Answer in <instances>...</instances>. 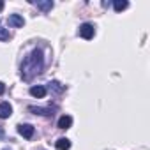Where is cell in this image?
<instances>
[{"instance_id": "16", "label": "cell", "mask_w": 150, "mask_h": 150, "mask_svg": "<svg viewBox=\"0 0 150 150\" xmlns=\"http://www.w3.org/2000/svg\"><path fill=\"white\" fill-rule=\"evenodd\" d=\"M4 9V2H2V0H0V11H2Z\"/></svg>"}, {"instance_id": "14", "label": "cell", "mask_w": 150, "mask_h": 150, "mask_svg": "<svg viewBox=\"0 0 150 150\" xmlns=\"http://www.w3.org/2000/svg\"><path fill=\"white\" fill-rule=\"evenodd\" d=\"M4 92H6V85H4V83H2V81H0V96H2V94H4Z\"/></svg>"}, {"instance_id": "4", "label": "cell", "mask_w": 150, "mask_h": 150, "mask_svg": "<svg viewBox=\"0 0 150 150\" xmlns=\"http://www.w3.org/2000/svg\"><path fill=\"white\" fill-rule=\"evenodd\" d=\"M13 113V106L9 103H0V118H9Z\"/></svg>"}, {"instance_id": "11", "label": "cell", "mask_w": 150, "mask_h": 150, "mask_svg": "<svg viewBox=\"0 0 150 150\" xmlns=\"http://www.w3.org/2000/svg\"><path fill=\"white\" fill-rule=\"evenodd\" d=\"M127 2H125V0H115V2H113V7H115V11L117 13H122L124 9H127Z\"/></svg>"}, {"instance_id": "5", "label": "cell", "mask_w": 150, "mask_h": 150, "mask_svg": "<svg viewBox=\"0 0 150 150\" xmlns=\"http://www.w3.org/2000/svg\"><path fill=\"white\" fill-rule=\"evenodd\" d=\"M9 25H11V27L20 28V27H23V25H25V20H23L20 14H11V16H9Z\"/></svg>"}, {"instance_id": "2", "label": "cell", "mask_w": 150, "mask_h": 150, "mask_svg": "<svg viewBox=\"0 0 150 150\" xmlns=\"http://www.w3.org/2000/svg\"><path fill=\"white\" fill-rule=\"evenodd\" d=\"M94 34H96L94 25H90V23H83V25L80 27V35H81L83 39H92Z\"/></svg>"}, {"instance_id": "9", "label": "cell", "mask_w": 150, "mask_h": 150, "mask_svg": "<svg viewBox=\"0 0 150 150\" xmlns=\"http://www.w3.org/2000/svg\"><path fill=\"white\" fill-rule=\"evenodd\" d=\"M69 148H71V141L67 138L57 139V150H69Z\"/></svg>"}, {"instance_id": "3", "label": "cell", "mask_w": 150, "mask_h": 150, "mask_svg": "<svg viewBox=\"0 0 150 150\" xmlns=\"http://www.w3.org/2000/svg\"><path fill=\"white\" fill-rule=\"evenodd\" d=\"M18 132H20L23 138L30 139V138L34 136V125H30V124H20V125H18Z\"/></svg>"}, {"instance_id": "6", "label": "cell", "mask_w": 150, "mask_h": 150, "mask_svg": "<svg viewBox=\"0 0 150 150\" xmlns=\"http://www.w3.org/2000/svg\"><path fill=\"white\" fill-rule=\"evenodd\" d=\"M30 96H32V97H39V99H41V97H44V96H46V88H44V87H41V85L32 87V88H30Z\"/></svg>"}, {"instance_id": "10", "label": "cell", "mask_w": 150, "mask_h": 150, "mask_svg": "<svg viewBox=\"0 0 150 150\" xmlns=\"http://www.w3.org/2000/svg\"><path fill=\"white\" fill-rule=\"evenodd\" d=\"M35 6H37L41 11L48 13V11H51V7H53V2H51V0H48V2H39V0H37V2H35Z\"/></svg>"}, {"instance_id": "1", "label": "cell", "mask_w": 150, "mask_h": 150, "mask_svg": "<svg viewBox=\"0 0 150 150\" xmlns=\"http://www.w3.org/2000/svg\"><path fill=\"white\" fill-rule=\"evenodd\" d=\"M44 69V57L41 50H34L21 64V78L25 81H30L34 76L41 74Z\"/></svg>"}, {"instance_id": "13", "label": "cell", "mask_w": 150, "mask_h": 150, "mask_svg": "<svg viewBox=\"0 0 150 150\" xmlns=\"http://www.w3.org/2000/svg\"><path fill=\"white\" fill-rule=\"evenodd\" d=\"M50 88H53L55 92H64V87H62L58 81H51V83H50Z\"/></svg>"}, {"instance_id": "8", "label": "cell", "mask_w": 150, "mask_h": 150, "mask_svg": "<svg viewBox=\"0 0 150 150\" xmlns=\"http://www.w3.org/2000/svg\"><path fill=\"white\" fill-rule=\"evenodd\" d=\"M71 125H72V118H71L69 115L60 117V120H58V127H60V129H69Z\"/></svg>"}, {"instance_id": "15", "label": "cell", "mask_w": 150, "mask_h": 150, "mask_svg": "<svg viewBox=\"0 0 150 150\" xmlns=\"http://www.w3.org/2000/svg\"><path fill=\"white\" fill-rule=\"evenodd\" d=\"M2 138H4V129L0 127V139H2Z\"/></svg>"}, {"instance_id": "7", "label": "cell", "mask_w": 150, "mask_h": 150, "mask_svg": "<svg viewBox=\"0 0 150 150\" xmlns=\"http://www.w3.org/2000/svg\"><path fill=\"white\" fill-rule=\"evenodd\" d=\"M28 111L35 113V115H53V111L50 108H37V106H28Z\"/></svg>"}, {"instance_id": "12", "label": "cell", "mask_w": 150, "mask_h": 150, "mask_svg": "<svg viewBox=\"0 0 150 150\" xmlns=\"http://www.w3.org/2000/svg\"><path fill=\"white\" fill-rule=\"evenodd\" d=\"M7 39H9V30H6L0 25V41H7Z\"/></svg>"}]
</instances>
